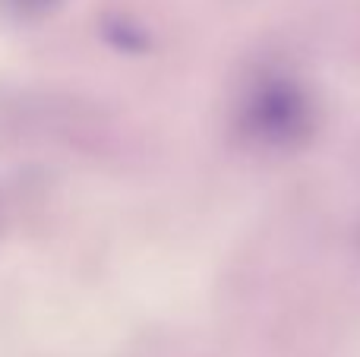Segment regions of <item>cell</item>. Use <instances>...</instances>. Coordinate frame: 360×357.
Segmentation results:
<instances>
[{
	"label": "cell",
	"mask_w": 360,
	"mask_h": 357,
	"mask_svg": "<svg viewBox=\"0 0 360 357\" xmlns=\"http://www.w3.org/2000/svg\"><path fill=\"white\" fill-rule=\"evenodd\" d=\"M237 130L266 152H297L316 136L319 105L300 79L266 73L243 92L237 105Z\"/></svg>",
	"instance_id": "cell-1"
},
{
	"label": "cell",
	"mask_w": 360,
	"mask_h": 357,
	"mask_svg": "<svg viewBox=\"0 0 360 357\" xmlns=\"http://www.w3.org/2000/svg\"><path fill=\"white\" fill-rule=\"evenodd\" d=\"M13 6H16L19 13H25V16H44V13H51L54 6H60L63 0H10Z\"/></svg>",
	"instance_id": "cell-2"
}]
</instances>
